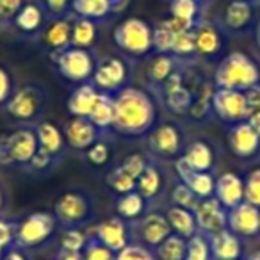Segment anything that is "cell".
<instances>
[{"label":"cell","mask_w":260,"mask_h":260,"mask_svg":"<svg viewBox=\"0 0 260 260\" xmlns=\"http://www.w3.org/2000/svg\"><path fill=\"white\" fill-rule=\"evenodd\" d=\"M157 105L153 96L141 87L126 86L114 94L112 132L123 138L148 136L157 125Z\"/></svg>","instance_id":"6da1fadb"},{"label":"cell","mask_w":260,"mask_h":260,"mask_svg":"<svg viewBox=\"0 0 260 260\" xmlns=\"http://www.w3.org/2000/svg\"><path fill=\"white\" fill-rule=\"evenodd\" d=\"M212 82L219 89L249 91L260 86V62L242 50L228 52L217 62Z\"/></svg>","instance_id":"7a4b0ae2"},{"label":"cell","mask_w":260,"mask_h":260,"mask_svg":"<svg viewBox=\"0 0 260 260\" xmlns=\"http://www.w3.org/2000/svg\"><path fill=\"white\" fill-rule=\"evenodd\" d=\"M114 45L130 59H145L153 52V27L139 16H128L114 27Z\"/></svg>","instance_id":"3957f363"},{"label":"cell","mask_w":260,"mask_h":260,"mask_svg":"<svg viewBox=\"0 0 260 260\" xmlns=\"http://www.w3.org/2000/svg\"><path fill=\"white\" fill-rule=\"evenodd\" d=\"M54 216L62 230L84 228L94 217V200L87 191L73 189L61 194L55 202Z\"/></svg>","instance_id":"277c9868"},{"label":"cell","mask_w":260,"mask_h":260,"mask_svg":"<svg viewBox=\"0 0 260 260\" xmlns=\"http://www.w3.org/2000/svg\"><path fill=\"white\" fill-rule=\"evenodd\" d=\"M4 107L13 119L23 125L40 123V118L48 107V93L40 84H25L13 93Z\"/></svg>","instance_id":"5b68a950"},{"label":"cell","mask_w":260,"mask_h":260,"mask_svg":"<svg viewBox=\"0 0 260 260\" xmlns=\"http://www.w3.org/2000/svg\"><path fill=\"white\" fill-rule=\"evenodd\" d=\"M148 152L150 157L155 160H168L175 162L180 159L187 146L185 132L180 126V123L168 119L159 125L153 126V130L148 134Z\"/></svg>","instance_id":"8992f818"},{"label":"cell","mask_w":260,"mask_h":260,"mask_svg":"<svg viewBox=\"0 0 260 260\" xmlns=\"http://www.w3.org/2000/svg\"><path fill=\"white\" fill-rule=\"evenodd\" d=\"M40 150L36 130L22 126L9 134L0 136V164L2 166L27 168L36 152Z\"/></svg>","instance_id":"52a82bcc"},{"label":"cell","mask_w":260,"mask_h":260,"mask_svg":"<svg viewBox=\"0 0 260 260\" xmlns=\"http://www.w3.org/2000/svg\"><path fill=\"white\" fill-rule=\"evenodd\" d=\"M50 61L57 68L59 75L72 84H84L91 82L94 68H96V59L93 50L79 47H70L57 54H50Z\"/></svg>","instance_id":"ba28073f"},{"label":"cell","mask_w":260,"mask_h":260,"mask_svg":"<svg viewBox=\"0 0 260 260\" xmlns=\"http://www.w3.org/2000/svg\"><path fill=\"white\" fill-rule=\"evenodd\" d=\"M57 219H55L54 212H47V210H38L20 221L16 226V235L13 248L18 249H32L38 246L48 242L54 237L55 230H57Z\"/></svg>","instance_id":"9c48e42d"},{"label":"cell","mask_w":260,"mask_h":260,"mask_svg":"<svg viewBox=\"0 0 260 260\" xmlns=\"http://www.w3.org/2000/svg\"><path fill=\"white\" fill-rule=\"evenodd\" d=\"M212 112L226 126L246 121L248 116L251 114L246 91L216 87L212 94Z\"/></svg>","instance_id":"30bf717a"},{"label":"cell","mask_w":260,"mask_h":260,"mask_svg":"<svg viewBox=\"0 0 260 260\" xmlns=\"http://www.w3.org/2000/svg\"><path fill=\"white\" fill-rule=\"evenodd\" d=\"M128 80L130 66L126 64L125 59L116 57V55H105L96 61V68H94L91 82L102 93L116 94L123 87L128 86Z\"/></svg>","instance_id":"8fae6325"},{"label":"cell","mask_w":260,"mask_h":260,"mask_svg":"<svg viewBox=\"0 0 260 260\" xmlns=\"http://www.w3.org/2000/svg\"><path fill=\"white\" fill-rule=\"evenodd\" d=\"M228 34L221 27L219 22L212 20H202L194 29V45H196V57L203 61H217L224 57L226 50Z\"/></svg>","instance_id":"7c38bea8"},{"label":"cell","mask_w":260,"mask_h":260,"mask_svg":"<svg viewBox=\"0 0 260 260\" xmlns=\"http://www.w3.org/2000/svg\"><path fill=\"white\" fill-rule=\"evenodd\" d=\"M256 6L251 0H230L224 6L219 20L221 27L228 36H244V34L255 30L258 22L256 18Z\"/></svg>","instance_id":"4fadbf2b"},{"label":"cell","mask_w":260,"mask_h":260,"mask_svg":"<svg viewBox=\"0 0 260 260\" xmlns=\"http://www.w3.org/2000/svg\"><path fill=\"white\" fill-rule=\"evenodd\" d=\"M226 143L230 152L242 162L260 160V136L249 126L248 121L228 126Z\"/></svg>","instance_id":"5bb4252c"},{"label":"cell","mask_w":260,"mask_h":260,"mask_svg":"<svg viewBox=\"0 0 260 260\" xmlns=\"http://www.w3.org/2000/svg\"><path fill=\"white\" fill-rule=\"evenodd\" d=\"M62 132H64L68 148L77 150V152L89 150L105 134L89 118H82V116H72L62 126Z\"/></svg>","instance_id":"9a60e30c"},{"label":"cell","mask_w":260,"mask_h":260,"mask_svg":"<svg viewBox=\"0 0 260 260\" xmlns=\"http://www.w3.org/2000/svg\"><path fill=\"white\" fill-rule=\"evenodd\" d=\"M226 228L244 241L260 239V209L248 202L228 210Z\"/></svg>","instance_id":"2e32d148"},{"label":"cell","mask_w":260,"mask_h":260,"mask_svg":"<svg viewBox=\"0 0 260 260\" xmlns=\"http://www.w3.org/2000/svg\"><path fill=\"white\" fill-rule=\"evenodd\" d=\"M130 224L134 228L138 242H141V244L148 246L152 249H155L164 239H168L173 234V230H171L170 223L166 219V214L160 212H148L141 219Z\"/></svg>","instance_id":"e0dca14e"},{"label":"cell","mask_w":260,"mask_h":260,"mask_svg":"<svg viewBox=\"0 0 260 260\" xmlns=\"http://www.w3.org/2000/svg\"><path fill=\"white\" fill-rule=\"evenodd\" d=\"M87 234L96 237L102 244L111 248L112 251H121L126 244H130V237H132V224L128 221L121 219V217L114 216L104 219Z\"/></svg>","instance_id":"ac0fdd59"},{"label":"cell","mask_w":260,"mask_h":260,"mask_svg":"<svg viewBox=\"0 0 260 260\" xmlns=\"http://www.w3.org/2000/svg\"><path fill=\"white\" fill-rule=\"evenodd\" d=\"M50 22V15L45 9L43 2L38 0H25V4L22 6L20 13L16 15L13 27L18 30L20 34L27 38H36L41 36L45 27Z\"/></svg>","instance_id":"d6986e66"},{"label":"cell","mask_w":260,"mask_h":260,"mask_svg":"<svg viewBox=\"0 0 260 260\" xmlns=\"http://www.w3.org/2000/svg\"><path fill=\"white\" fill-rule=\"evenodd\" d=\"M198 223V230L205 235H214L226 230V217L228 210L217 202L216 198H203L192 210Z\"/></svg>","instance_id":"ffe728a7"},{"label":"cell","mask_w":260,"mask_h":260,"mask_svg":"<svg viewBox=\"0 0 260 260\" xmlns=\"http://www.w3.org/2000/svg\"><path fill=\"white\" fill-rule=\"evenodd\" d=\"M214 198H216L226 210L241 205L242 202H246L244 177L234 173V171H226V173L216 177Z\"/></svg>","instance_id":"44dd1931"},{"label":"cell","mask_w":260,"mask_h":260,"mask_svg":"<svg viewBox=\"0 0 260 260\" xmlns=\"http://www.w3.org/2000/svg\"><path fill=\"white\" fill-rule=\"evenodd\" d=\"M182 159L194 171L202 173H216L217 168V150L207 139H194L187 143Z\"/></svg>","instance_id":"7402d4cb"},{"label":"cell","mask_w":260,"mask_h":260,"mask_svg":"<svg viewBox=\"0 0 260 260\" xmlns=\"http://www.w3.org/2000/svg\"><path fill=\"white\" fill-rule=\"evenodd\" d=\"M168 185V178L164 173L162 166H160L159 160H155L152 157L150 164L146 166L145 173L138 178V185H136V191L143 196L148 203L159 200L164 194Z\"/></svg>","instance_id":"603a6c76"},{"label":"cell","mask_w":260,"mask_h":260,"mask_svg":"<svg viewBox=\"0 0 260 260\" xmlns=\"http://www.w3.org/2000/svg\"><path fill=\"white\" fill-rule=\"evenodd\" d=\"M209 241L214 260H244L246 253H248L244 239L235 235L228 228L219 232V234L210 235Z\"/></svg>","instance_id":"cb8c5ba5"},{"label":"cell","mask_w":260,"mask_h":260,"mask_svg":"<svg viewBox=\"0 0 260 260\" xmlns=\"http://www.w3.org/2000/svg\"><path fill=\"white\" fill-rule=\"evenodd\" d=\"M72 23L73 18H52L41 34V41L48 48V54H57L72 47Z\"/></svg>","instance_id":"d4e9b609"},{"label":"cell","mask_w":260,"mask_h":260,"mask_svg":"<svg viewBox=\"0 0 260 260\" xmlns=\"http://www.w3.org/2000/svg\"><path fill=\"white\" fill-rule=\"evenodd\" d=\"M34 130H36V138H38L40 148L45 150L47 153H50V155H54L55 159L61 160L66 148H68L64 132H62L54 121H48V119H41L40 123H36Z\"/></svg>","instance_id":"484cf974"},{"label":"cell","mask_w":260,"mask_h":260,"mask_svg":"<svg viewBox=\"0 0 260 260\" xmlns=\"http://www.w3.org/2000/svg\"><path fill=\"white\" fill-rule=\"evenodd\" d=\"M100 93L93 82H84L79 84L75 89L72 91L68 102H66V109L72 116H82V118H89L91 111L96 105Z\"/></svg>","instance_id":"4316f807"},{"label":"cell","mask_w":260,"mask_h":260,"mask_svg":"<svg viewBox=\"0 0 260 260\" xmlns=\"http://www.w3.org/2000/svg\"><path fill=\"white\" fill-rule=\"evenodd\" d=\"M184 61L175 57L173 54H155V57L150 59L148 68H146V77H148L150 84L155 87H162L164 82L170 79L173 73L182 70Z\"/></svg>","instance_id":"83f0119b"},{"label":"cell","mask_w":260,"mask_h":260,"mask_svg":"<svg viewBox=\"0 0 260 260\" xmlns=\"http://www.w3.org/2000/svg\"><path fill=\"white\" fill-rule=\"evenodd\" d=\"M146 209H148V202L138 191L116 196V202H114L116 216L128 221V223H134V221L141 219L146 214Z\"/></svg>","instance_id":"f1b7e54d"},{"label":"cell","mask_w":260,"mask_h":260,"mask_svg":"<svg viewBox=\"0 0 260 260\" xmlns=\"http://www.w3.org/2000/svg\"><path fill=\"white\" fill-rule=\"evenodd\" d=\"M164 214H166V219H168V223H170L173 234L180 235V237H184V239H191L192 235L200 232L192 210L184 209V207L171 205V207H168V210Z\"/></svg>","instance_id":"f546056e"},{"label":"cell","mask_w":260,"mask_h":260,"mask_svg":"<svg viewBox=\"0 0 260 260\" xmlns=\"http://www.w3.org/2000/svg\"><path fill=\"white\" fill-rule=\"evenodd\" d=\"M214 82H203L194 93V100L187 112V118L192 123H207L214 116L212 112V94H214Z\"/></svg>","instance_id":"4dcf8cb0"},{"label":"cell","mask_w":260,"mask_h":260,"mask_svg":"<svg viewBox=\"0 0 260 260\" xmlns=\"http://www.w3.org/2000/svg\"><path fill=\"white\" fill-rule=\"evenodd\" d=\"M98 40V23L89 18H80L73 16L72 23V47L79 48H91L94 47Z\"/></svg>","instance_id":"1f68e13d"},{"label":"cell","mask_w":260,"mask_h":260,"mask_svg":"<svg viewBox=\"0 0 260 260\" xmlns=\"http://www.w3.org/2000/svg\"><path fill=\"white\" fill-rule=\"evenodd\" d=\"M72 15L100 23L114 13L107 0H72Z\"/></svg>","instance_id":"d6a6232c"},{"label":"cell","mask_w":260,"mask_h":260,"mask_svg":"<svg viewBox=\"0 0 260 260\" xmlns=\"http://www.w3.org/2000/svg\"><path fill=\"white\" fill-rule=\"evenodd\" d=\"M170 15L189 27H196L203 20V6L198 0H171Z\"/></svg>","instance_id":"836d02e7"},{"label":"cell","mask_w":260,"mask_h":260,"mask_svg":"<svg viewBox=\"0 0 260 260\" xmlns=\"http://www.w3.org/2000/svg\"><path fill=\"white\" fill-rule=\"evenodd\" d=\"M89 119L104 132L112 130V123H114V94L100 93V98H98L94 109L91 111Z\"/></svg>","instance_id":"e575fe53"},{"label":"cell","mask_w":260,"mask_h":260,"mask_svg":"<svg viewBox=\"0 0 260 260\" xmlns=\"http://www.w3.org/2000/svg\"><path fill=\"white\" fill-rule=\"evenodd\" d=\"M185 251H187V239L177 234H171L153 249L157 260H185Z\"/></svg>","instance_id":"d590c367"},{"label":"cell","mask_w":260,"mask_h":260,"mask_svg":"<svg viewBox=\"0 0 260 260\" xmlns=\"http://www.w3.org/2000/svg\"><path fill=\"white\" fill-rule=\"evenodd\" d=\"M182 184H185L200 200L212 198L214 187H216V175L214 173H202V171H192Z\"/></svg>","instance_id":"8d00e7d4"},{"label":"cell","mask_w":260,"mask_h":260,"mask_svg":"<svg viewBox=\"0 0 260 260\" xmlns=\"http://www.w3.org/2000/svg\"><path fill=\"white\" fill-rule=\"evenodd\" d=\"M105 184L111 191H114L116 194H126V192L136 191L138 180L134 177H130L121 166H116L112 170H109V173L105 175Z\"/></svg>","instance_id":"74e56055"},{"label":"cell","mask_w":260,"mask_h":260,"mask_svg":"<svg viewBox=\"0 0 260 260\" xmlns=\"http://www.w3.org/2000/svg\"><path fill=\"white\" fill-rule=\"evenodd\" d=\"M194 29L182 30L175 38L171 54L180 59V61H194V59H198L196 57V45H194Z\"/></svg>","instance_id":"f35d334b"},{"label":"cell","mask_w":260,"mask_h":260,"mask_svg":"<svg viewBox=\"0 0 260 260\" xmlns=\"http://www.w3.org/2000/svg\"><path fill=\"white\" fill-rule=\"evenodd\" d=\"M185 260H214L209 235L198 232V234H194L191 239H187Z\"/></svg>","instance_id":"ab89813d"},{"label":"cell","mask_w":260,"mask_h":260,"mask_svg":"<svg viewBox=\"0 0 260 260\" xmlns=\"http://www.w3.org/2000/svg\"><path fill=\"white\" fill-rule=\"evenodd\" d=\"M80 255H82V260H116V251H112L111 248L102 244L91 234H87V241L84 244Z\"/></svg>","instance_id":"60d3db41"},{"label":"cell","mask_w":260,"mask_h":260,"mask_svg":"<svg viewBox=\"0 0 260 260\" xmlns=\"http://www.w3.org/2000/svg\"><path fill=\"white\" fill-rule=\"evenodd\" d=\"M171 205L177 207H184V209L194 210L196 205L200 203V198L182 182H177L175 187L171 189Z\"/></svg>","instance_id":"b9f144b4"},{"label":"cell","mask_w":260,"mask_h":260,"mask_svg":"<svg viewBox=\"0 0 260 260\" xmlns=\"http://www.w3.org/2000/svg\"><path fill=\"white\" fill-rule=\"evenodd\" d=\"M86 159L91 166L100 170V168L109 166V162H111V159H112V150L107 143L100 139V141L94 143L89 150H86Z\"/></svg>","instance_id":"7bdbcfd3"},{"label":"cell","mask_w":260,"mask_h":260,"mask_svg":"<svg viewBox=\"0 0 260 260\" xmlns=\"http://www.w3.org/2000/svg\"><path fill=\"white\" fill-rule=\"evenodd\" d=\"M116 260H157L152 248L141 244V242H130L121 251L116 253Z\"/></svg>","instance_id":"ee69618b"},{"label":"cell","mask_w":260,"mask_h":260,"mask_svg":"<svg viewBox=\"0 0 260 260\" xmlns=\"http://www.w3.org/2000/svg\"><path fill=\"white\" fill-rule=\"evenodd\" d=\"M150 160H152V157H146L145 153L132 152V153H128V155H125V159L121 160L119 166H121L123 170L130 175V177H134L136 180H138V178L145 173V170L150 164Z\"/></svg>","instance_id":"f6af8a7d"},{"label":"cell","mask_w":260,"mask_h":260,"mask_svg":"<svg viewBox=\"0 0 260 260\" xmlns=\"http://www.w3.org/2000/svg\"><path fill=\"white\" fill-rule=\"evenodd\" d=\"M246 202L260 209V166H255L244 177Z\"/></svg>","instance_id":"bcb514c9"},{"label":"cell","mask_w":260,"mask_h":260,"mask_svg":"<svg viewBox=\"0 0 260 260\" xmlns=\"http://www.w3.org/2000/svg\"><path fill=\"white\" fill-rule=\"evenodd\" d=\"M87 241V234H84L80 228H72V230H62L59 237L62 251H82L84 244Z\"/></svg>","instance_id":"7dc6e473"},{"label":"cell","mask_w":260,"mask_h":260,"mask_svg":"<svg viewBox=\"0 0 260 260\" xmlns=\"http://www.w3.org/2000/svg\"><path fill=\"white\" fill-rule=\"evenodd\" d=\"M59 164V159H55L54 155L47 153L45 150H38L36 155L30 159V162L27 164V170L32 171V173H47V171H52L55 166Z\"/></svg>","instance_id":"c3c4849f"},{"label":"cell","mask_w":260,"mask_h":260,"mask_svg":"<svg viewBox=\"0 0 260 260\" xmlns=\"http://www.w3.org/2000/svg\"><path fill=\"white\" fill-rule=\"evenodd\" d=\"M25 0H0V25H13Z\"/></svg>","instance_id":"681fc988"},{"label":"cell","mask_w":260,"mask_h":260,"mask_svg":"<svg viewBox=\"0 0 260 260\" xmlns=\"http://www.w3.org/2000/svg\"><path fill=\"white\" fill-rule=\"evenodd\" d=\"M50 18H62L72 13V0H41Z\"/></svg>","instance_id":"f907efd6"},{"label":"cell","mask_w":260,"mask_h":260,"mask_svg":"<svg viewBox=\"0 0 260 260\" xmlns=\"http://www.w3.org/2000/svg\"><path fill=\"white\" fill-rule=\"evenodd\" d=\"M15 93V86H13V79L6 68L0 66V105H6L9 98Z\"/></svg>","instance_id":"816d5d0a"},{"label":"cell","mask_w":260,"mask_h":260,"mask_svg":"<svg viewBox=\"0 0 260 260\" xmlns=\"http://www.w3.org/2000/svg\"><path fill=\"white\" fill-rule=\"evenodd\" d=\"M246 96H248L249 111H260V86L246 91Z\"/></svg>","instance_id":"f5cc1de1"},{"label":"cell","mask_w":260,"mask_h":260,"mask_svg":"<svg viewBox=\"0 0 260 260\" xmlns=\"http://www.w3.org/2000/svg\"><path fill=\"white\" fill-rule=\"evenodd\" d=\"M246 121H248L249 126H251L256 134L260 136V111H253L251 114L248 116V119H246Z\"/></svg>","instance_id":"db71d44e"},{"label":"cell","mask_w":260,"mask_h":260,"mask_svg":"<svg viewBox=\"0 0 260 260\" xmlns=\"http://www.w3.org/2000/svg\"><path fill=\"white\" fill-rule=\"evenodd\" d=\"M2 260H27V256L23 255V249L11 248V249H8V253H6Z\"/></svg>","instance_id":"11a10c76"},{"label":"cell","mask_w":260,"mask_h":260,"mask_svg":"<svg viewBox=\"0 0 260 260\" xmlns=\"http://www.w3.org/2000/svg\"><path fill=\"white\" fill-rule=\"evenodd\" d=\"M109 4H111V8H112V13H121L123 9H126V6H128V2L130 0H107Z\"/></svg>","instance_id":"9f6ffc18"},{"label":"cell","mask_w":260,"mask_h":260,"mask_svg":"<svg viewBox=\"0 0 260 260\" xmlns=\"http://www.w3.org/2000/svg\"><path fill=\"white\" fill-rule=\"evenodd\" d=\"M57 260H82V255L80 251H59Z\"/></svg>","instance_id":"6f0895ef"},{"label":"cell","mask_w":260,"mask_h":260,"mask_svg":"<svg viewBox=\"0 0 260 260\" xmlns=\"http://www.w3.org/2000/svg\"><path fill=\"white\" fill-rule=\"evenodd\" d=\"M244 260H260V246H258V248H255V249H251V251L246 253Z\"/></svg>","instance_id":"680465c9"},{"label":"cell","mask_w":260,"mask_h":260,"mask_svg":"<svg viewBox=\"0 0 260 260\" xmlns=\"http://www.w3.org/2000/svg\"><path fill=\"white\" fill-rule=\"evenodd\" d=\"M255 43H256V48H258V52H260V18H258V22H256V25H255Z\"/></svg>","instance_id":"91938a15"},{"label":"cell","mask_w":260,"mask_h":260,"mask_svg":"<svg viewBox=\"0 0 260 260\" xmlns=\"http://www.w3.org/2000/svg\"><path fill=\"white\" fill-rule=\"evenodd\" d=\"M8 249H9V246L6 244V242L2 241V239H0V260L4 258V255L8 253Z\"/></svg>","instance_id":"94428289"},{"label":"cell","mask_w":260,"mask_h":260,"mask_svg":"<svg viewBox=\"0 0 260 260\" xmlns=\"http://www.w3.org/2000/svg\"><path fill=\"white\" fill-rule=\"evenodd\" d=\"M2 205H4V196H2V191H0V210H2Z\"/></svg>","instance_id":"6125c7cd"},{"label":"cell","mask_w":260,"mask_h":260,"mask_svg":"<svg viewBox=\"0 0 260 260\" xmlns=\"http://www.w3.org/2000/svg\"><path fill=\"white\" fill-rule=\"evenodd\" d=\"M198 2H200V4H202V6H205L207 2H209V0H198Z\"/></svg>","instance_id":"be15d7a7"},{"label":"cell","mask_w":260,"mask_h":260,"mask_svg":"<svg viewBox=\"0 0 260 260\" xmlns=\"http://www.w3.org/2000/svg\"><path fill=\"white\" fill-rule=\"evenodd\" d=\"M251 2H256V0H251Z\"/></svg>","instance_id":"e7e4bbea"},{"label":"cell","mask_w":260,"mask_h":260,"mask_svg":"<svg viewBox=\"0 0 260 260\" xmlns=\"http://www.w3.org/2000/svg\"><path fill=\"white\" fill-rule=\"evenodd\" d=\"M55 260H57V258H55Z\"/></svg>","instance_id":"03108f58"}]
</instances>
